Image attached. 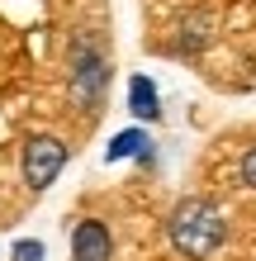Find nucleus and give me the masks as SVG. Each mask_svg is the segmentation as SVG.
<instances>
[{"instance_id":"6e6552de","label":"nucleus","mask_w":256,"mask_h":261,"mask_svg":"<svg viewBox=\"0 0 256 261\" xmlns=\"http://www.w3.org/2000/svg\"><path fill=\"white\" fill-rule=\"evenodd\" d=\"M14 261H43V242H38V238L14 242Z\"/></svg>"},{"instance_id":"1a4fd4ad","label":"nucleus","mask_w":256,"mask_h":261,"mask_svg":"<svg viewBox=\"0 0 256 261\" xmlns=\"http://www.w3.org/2000/svg\"><path fill=\"white\" fill-rule=\"evenodd\" d=\"M237 171H242V180H247V186L256 190V143L242 152V166H237Z\"/></svg>"},{"instance_id":"423d86ee","label":"nucleus","mask_w":256,"mask_h":261,"mask_svg":"<svg viewBox=\"0 0 256 261\" xmlns=\"http://www.w3.org/2000/svg\"><path fill=\"white\" fill-rule=\"evenodd\" d=\"M128 110L138 114V119H147V124H152V119H161V105H157V86L147 81V76H133V81H128Z\"/></svg>"},{"instance_id":"f03ea898","label":"nucleus","mask_w":256,"mask_h":261,"mask_svg":"<svg viewBox=\"0 0 256 261\" xmlns=\"http://www.w3.org/2000/svg\"><path fill=\"white\" fill-rule=\"evenodd\" d=\"M109 90V53L100 48L95 34H76L71 43V95L81 100L86 114H95Z\"/></svg>"},{"instance_id":"f257e3e1","label":"nucleus","mask_w":256,"mask_h":261,"mask_svg":"<svg viewBox=\"0 0 256 261\" xmlns=\"http://www.w3.org/2000/svg\"><path fill=\"white\" fill-rule=\"evenodd\" d=\"M166 233H171V247H176L180 256L204 261V256H214V252L223 247V238H228V223H223V209L214 204V199L190 195V199H180V204L171 209Z\"/></svg>"},{"instance_id":"0eeeda50","label":"nucleus","mask_w":256,"mask_h":261,"mask_svg":"<svg viewBox=\"0 0 256 261\" xmlns=\"http://www.w3.org/2000/svg\"><path fill=\"white\" fill-rule=\"evenodd\" d=\"M104 157H109V162H124V157H143V162H147V138H143L138 128H124V133H119L114 143H109V152H104Z\"/></svg>"},{"instance_id":"39448f33","label":"nucleus","mask_w":256,"mask_h":261,"mask_svg":"<svg viewBox=\"0 0 256 261\" xmlns=\"http://www.w3.org/2000/svg\"><path fill=\"white\" fill-rule=\"evenodd\" d=\"M209 38H214V14L194 10V14H185V19H180L176 53H200V48H209Z\"/></svg>"},{"instance_id":"7ed1b4c3","label":"nucleus","mask_w":256,"mask_h":261,"mask_svg":"<svg viewBox=\"0 0 256 261\" xmlns=\"http://www.w3.org/2000/svg\"><path fill=\"white\" fill-rule=\"evenodd\" d=\"M67 166V143L62 138H52V133H38V138H29L24 143V180H29V190H48L57 171Z\"/></svg>"},{"instance_id":"20e7f679","label":"nucleus","mask_w":256,"mask_h":261,"mask_svg":"<svg viewBox=\"0 0 256 261\" xmlns=\"http://www.w3.org/2000/svg\"><path fill=\"white\" fill-rule=\"evenodd\" d=\"M114 256V238L100 219H81L71 233V261H109Z\"/></svg>"}]
</instances>
